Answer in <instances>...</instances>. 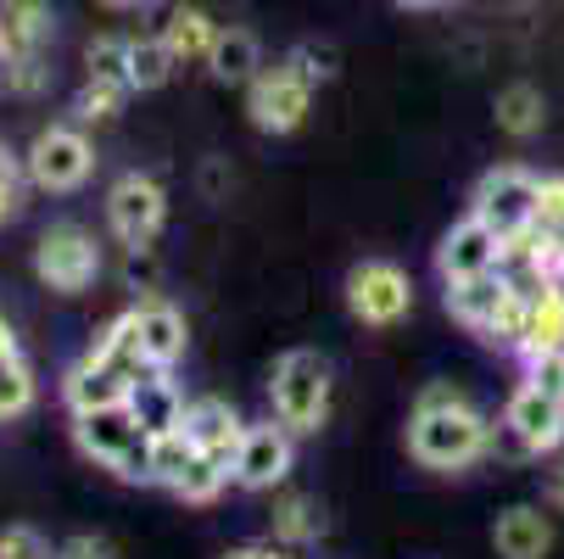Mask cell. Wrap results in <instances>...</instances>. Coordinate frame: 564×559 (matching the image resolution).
<instances>
[{
    "mask_svg": "<svg viewBox=\"0 0 564 559\" xmlns=\"http://www.w3.org/2000/svg\"><path fill=\"white\" fill-rule=\"evenodd\" d=\"M409 453L425 470L453 475V470H464V464H475L480 453H487V420H480V409L464 391L431 386V391H420L414 420H409Z\"/></svg>",
    "mask_w": 564,
    "mask_h": 559,
    "instance_id": "cell-1",
    "label": "cell"
},
{
    "mask_svg": "<svg viewBox=\"0 0 564 559\" xmlns=\"http://www.w3.org/2000/svg\"><path fill=\"white\" fill-rule=\"evenodd\" d=\"M525 308H531V291L514 286L509 275H469V280H447V313L458 319L464 331H475L480 342H503V347H520L525 336Z\"/></svg>",
    "mask_w": 564,
    "mask_h": 559,
    "instance_id": "cell-2",
    "label": "cell"
},
{
    "mask_svg": "<svg viewBox=\"0 0 564 559\" xmlns=\"http://www.w3.org/2000/svg\"><path fill=\"white\" fill-rule=\"evenodd\" d=\"M269 397H274V420L291 426V431H318L330 420V358L325 353H285L274 364V380H269Z\"/></svg>",
    "mask_w": 564,
    "mask_h": 559,
    "instance_id": "cell-3",
    "label": "cell"
},
{
    "mask_svg": "<svg viewBox=\"0 0 564 559\" xmlns=\"http://www.w3.org/2000/svg\"><path fill=\"white\" fill-rule=\"evenodd\" d=\"M73 442H78V453H85V459L107 464L112 475H123V482H145L151 437H145V426L129 415V404L73 415Z\"/></svg>",
    "mask_w": 564,
    "mask_h": 559,
    "instance_id": "cell-4",
    "label": "cell"
},
{
    "mask_svg": "<svg viewBox=\"0 0 564 559\" xmlns=\"http://www.w3.org/2000/svg\"><path fill=\"white\" fill-rule=\"evenodd\" d=\"M34 275H40V286H51L56 297L90 291L96 275H101L96 235L78 229V224H51V229L40 235V247H34Z\"/></svg>",
    "mask_w": 564,
    "mask_h": 559,
    "instance_id": "cell-5",
    "label": "cell"
},
{
    "mask_svg": "<svg viewBox=\"0 0 564 559\" xmlns=\"http://www.w3.org/2000/svg\"><path fill=\"white\" fill-rule=\"evenodd\" d=\"M23 169H29V185H40V191H51V196H67V191H78V185L90 180L96 146L78 135L73 123H51V129L34 135Z\"/></svg>",
    "mask_w": 564,
    "mask_h": 559,
    "instance_id": "cell-6",
    "label": "cell"
},
{
    "mask_svg": "<svg viewBox=\"0 0 564 559\" xmlns=\"http://www.w3.org/2000/svg\"><path fill=\"white\" fill-rule=\"evenodd\" d=\"M536 191H542V180L509 163V169H492L487 180L475 185L469 213L487 229H498L503 241H520V235L531 229V218H536Z\"/></svg>",
    "mask_w": 564,
    "mask_h": 559,
    "instance_id": "cell-7",
    "label": "cell"
},
{
    "mask_svg": "<svg viewBox=\"0 0 564 559\" xmlns=\"http://www.w3.org/2000/svg\"><path fill=\"white\" fill-rule=\"evenodd\" d=\"M107 224L112 235L129 247V252H145L156 235L169 224V196L151 174H123L112 191H107Z\"/></svg>",
    "mask_w": 564,
    "mask_h": 559,
    "instance_id": "cell-8",
    "label": "cell"
},
{
    "mask_svg": "<svg viewBox=\"0 0 564 559\" xmlns=\"http://www.w3.org/2000/svg\"><path fill=\"white\" fill-rule=\"evenodd\" d=\"M313 107V78L296 67V62H280V67H263L252 78V96H247V112L263 135H296L302 118Z\"/></svg>",
    "mask_w": 564,
    "mask_h": 559,
    "instance_id": "cell-9",
    "label": "cell"
},
{
    "mask_svg": "<svg viewBox=\"0 0 564 559\" xmlns=\"http://www.w3.org/2000/svg\"><path fill=\"white\" fill-rule=\"evenodd\" d=\"M347 308H352L358 325L386 331V325H397V319L414 308V286H409V275H402L397 264L369 258V264H358L347 275Z\"/></svg>",
    "mask_w": 564,
    "mask_h": 559,
    "instance_id": "cell-10",
    "label": "cell"
},
{
    "mask_svg": "<svg viewBox=\"0 0 564 559\" xmlns=\"http://www.w3.org/2000/svg\"><path fill=\"white\" fill-rule=\"evenodd\" d=\"M509 258V241L498 229H487L475 213L464 218V224H453L447 235H442V247H436V269H442V280H469V275H492L498 264Z\"/></svg>",
    "mask_w": 564,
    "mask_h": 559,
    "instance_id": "cell-11",
    "label": "cell"
},
{
    "mask_svg": "<svg viewBox=\"0 0 564 559\" xmlns=\"http://www.w3.org/2000/svg\"><path fill=\"white\" fill-rule=\"evenodd\" d=\"M291 426H247V437H240V453H235V482L247 493H269L280 487L291 475Z\"/></svg>",
    "mask_w": 564,
    "mask_h": 559,
    "instance_id": "cell-12",
    "label": "cell"
},
{
    "mask_svg": "<svg viewBox=\"0 0 564 559\" xmlns=\"http://www.w3.org/2000/svg\"><path fill=\"white\" fill-rule=\"evenodd\" d=\"M503 426H509V437L525 448V453H553L558 442H564V404L558 397H547L542 386H520L514 397H509V415H503Z\"/></svg>",
    "mask_w": 564,
    "mask_h": 559,
    "instance_id": "cell-13",
    "label": "cell"
},
{
    "mask_svg": "<svg viewBox=\"0 0 564 559\" xmlns=\"http://www.w3.org/2000/svg\"><path fill=\"white\" fill-rule=\"evenodd\" d=\"M134 331H140V358H145V369H174L180 358H185V313L174 308V302H140L134 308Z\"/></svg>",
    "mask_w": 564,
    "mask_h": 559,
    "instance_id": "cell-14",
    "label": "cell"
},
{
    "mask_svg": "<svg viewBox=\"0 0 564 559\" xmlns=\"http://www.w3.org/2000/svg\"><path fill=\"white\" fill-rule=\"evenodd\" d=\"M185 437L196 453H213L229 464L235 475V453H240V437H247V426H240V415L224 404V397H202V404L185 409Z\"/></svg>",
    "mask_w": 564,
    "mask_h": 559,
    "instance_id": "cell-15",
    "label": "cell"
},
{
    "mask_svg": "<svg viewBox=\"0 0 564 559\" xmlns=\"http://www.w3.org/2000/svg\"><path fill=\"white\" fill-rule=\"evenodd\" d=\"M140 375H129V369H118V364H101V358H90L85 353V364H73V375H67V409L73 415H90V409H112V404H129V386H134Z\"/></svg>",
    "mask_w": 564,
    "mask_h": 559,
    "instance_id": "cell-16",
    "label": "cell"
},
{
    "mask_svg": "<svg viewBox=\"0 0 564 559\" xmlns=\"http://www.w3.org/2000/svg\"><path fill=\"white\" fill-rule=\"evenodd\" d=\"M56 34V18L45 0H0V40H7L12 62H45V45Z\"/></svg>",
    "mask_w": 564,
    "mask_h": 559,
    "instance_id": "cell-17",
    "label": "cell"
},
{
    "mask_svg": "<svg viewBox=\"0 0 564 559\" xmlns=\"http://www.w3.org/2000/svg\"><path fill=\"white\" fill-rule=\"evenodd\" d=\"M129 415L145 426V437H163V431H180L185 426V397L169 380V369H145L129 386Z\"/></svg>",
    "mask_w": 564,
    "mask_h": 559,
    "instance_id": "cell-18",
    "label": "cell"
},
{
    "mask_svg": "<svg viewBox=\"0 0 564 559\" xmlns=\"http://www.w3.org/2000/svg\"><path fill=\"white\" fill-rule=\"evenodd\" d=\"M492 548H498V559H547V548H553V526H547L542 509L514 504V509L498 515V526H492Z\"/></svg>",
    "mask_w": 564,
    "mask_h": 559,
    "instance_id": "cell-19",
    "label": "cell"
},
{
    "mask_svg": "<svg viewBox=\"0 0 564 559\" xmlns=\"http://www.w3.org/2000/svg\"><path fill=\"white\" fill-rule=\"evenodd\" d=\"M520 353H525V364H531V358H542V353H564V291H553L547 280L531 291Z\"/></svg>",
    "mask_w": 564,
    "mask_h": 559,
    "instance_id": "cell-20",
    "label": "cell"
},
{
    "mask_svg": "<svg viewBox=\"0 0 564 559\" xmlns=\"http://www.w3.org/2000/svg\"><path fill=\"white\" fill-rule=\"evenodd\" d=\"M207 67L218 85H252L258 67H263V45L252 29H218L213 51H207Z\"/></svg>",
    "mask_w": 564,
    "mask_h": 559,
    "instance_id": "cell-21",
    "label": "cell"
},
{
    "mask_svg": "<svg viewBox=\"0 0 564 559\" xmlns=\"http://www.w3.org/2000/svg\"><path fill=\"white\" fill-rule=\"evenodd\" d=\"M213 40H218V23L202 7H174L163 23V45L174 51V62H207Z\"/></svg>",
    "mask_w": 564,
    "mask_h": 559,
    "instance_id": "cell-22",
    "label": "cell"
},
{
    "mask_svg": "<svg viewBox=\"0 0 564 559\" xmlns=\"http://www.w3.org/2000/svg\"><path fill=\"white\" fill-rule=\"evenodd\" d=\"M325 537V509H318L307 493H285L274 504V542L280 548H307Z\"/></svg>",
    "mask_w": 564,
    "mask_h": 559,
    "instance_id": "cell-23",
    "label": "cell"
},
{
    "mask_svg": "<svg viewBox=\"0 0 564 559\" xmlns=\"http://www.w3.org/2000/svg\"><path fill=\"white\" fill-rule=\"evenodd\" d=\"M531 247H536V258L542 264H553L558 252H564V180H542V191H536V218H531Z\"/></svg>",
    "mask_w": 564,
    "mask_h": 559,
    "instance_id": "cell-24",
    "label": "cell"
},
{
    "mask_svg": "<svg viewBox=\"0 0 564 559\" xmlns=\"http://www.w3.org/2000/svg\"><path fill=\"white\" fill-rule=\"evenodd\" d=\"M492 112H498V129H503V135L531 140V135L542 129V118H547V101H542L536 85H509V90H498Z\"/></svg>",
    "mask_w": 564,
    "mask_h": 559,
    "instance_id": "cell-25",
    "label": "cell"
},
{
    "mask_svg": "<svg viewBox=\"0 0 564 559\" xmlns=\"http://www.w3.org/2000/svg\"><path fill=\"white\" fill-rule=\"evenodd\" d=\"M169 73H174V51L163 45V34L129 40V90H163Z\"/></svg>",
    "mask_w": 564,
    "mask_h": 559,
    "instance_id": "cell-26",
    "label": "cell"
},
{
    "mask_svg": "<svg viewBox=\"0 0 564 559\" xmlns=\"http://www.w3.org/2000/svg\"><path fill=\"white\" fill-rule=\"evenodd\" d=\"M191 459H196V448H191L185 426H180V431H163V437H151V453H145V482L174 487L180 475H185V464H191Z\"/></svg>",
    "mask_w": 564,
    "mask_h": 559,
    "instance_id": "cell-27",
    "label": "cell"
},
{
    "mask_svg": "<svg viewBox=\"0 0 564 559\" xmlns=\"http://www.w3.org/2000/svg\"><path fill=\"white\" fill-rule=\"evenodd\" d=\"M224 482H229V464L224 459H213V453H196L191 464H185V475L169 487L174 498H185V504H213L218 493H224Z\"/></svg>",
    "mask_w": 564,
    "mask_h": 559,
    "instance_id": "cell-28",
    "label": "cell"
},
{
    "mask_svg": "<svg viewBox=\"0 0 564 559\" xmlns=\"http://www.w3.org/2000/svg\"><path fill=\"white\" fill-rule=\"evenodd\" d=\"M34 404V369L23 364V353L0 358V420H18Z\"/></svg>",
    "mask_w": 564,
    "mask_h": 559,
    "instance_id": "cell-29",
    "label": "cell"
},
{
    "mask_svg": "<svg viewBox=\"0 0 564 559\" xmlns=\"http://www.w3.org/2000/svg\"><path fill=\"white\" fill-rule=\"evenodd\" d=\"M123 85H107V78H85V90L73 96V118L78 123H107V118H118L123 112Z\"/></svg>",
    "mask_w": 564,
    "mask_h": 559,
    "instance_id": "cell-30",
    "label": "cell"
},
{
    "mask_svg": "<svg viewBox=\"0 0 564 559\" xmlns=\"http://www.w3.org/2000/svg\"><path fill=\"white\" fill-rule=\"evenodd\" d=\"M85 62H90V78H107V85H123L129 90V40H118V34L90 40Z\"/></svg>",
    "mask_w": 564,
    "mask_h": 559,
    "instance_id": "cell-31",
    "label": "cell"
},
{
    "mask_svg": "<svg viewBox=\"0 0 564 559\" xmlns=\"http://www.w3.org/2000/svg\"><path fill=\"white\" fill-rule=\"evenodd\" d=\"M23 185H29V169L0 146V224H12L23 213Z\"/></svg>",
    "mask_w": 564,
    "mask_h": 559,
    "instance_id": "cell-32",
    "label": "cell"
},
{
    "mask_svg": "<svg viewBox=\"0 0 564 559\" xmlns=\"http://www.w3.org/2000/svg\"><path fill=\"white\" fill-rule=\"evenodd\" d=\"M56 548L34 531V526H7L0 531V559H51Z\"/></svg>",
    "mask_w": 564,
    "mask_h": 559,
    "instance_id": "cell-33",
    "label": "cell"
},
{
    "mask_svg": "<svg viewBox=\"0 0 564 559\" xmlns=\"http://www.w3.org/2000/svg\"><path fill=\"white\" fill-rule=\"evenodd\" d=\"M51 559H118V548H112L107 537H96V531H78V537L56 542V553H51Z\"/></svg>",
    "mask_w": 564,
    "mask_h": 559,
    "instance_id": "cell-34",
    "label": "cell"
},
{
    "mask_svg": "<svg viewBox=\"0 0 564 559\" xmlns=\"http://www.w3.org/2000/svg\"><path fill=\"white\" fill-rule=\"evenodd\" d=\"M531 386H542L547 397H558L564 404V353H542V358H531V375H525Z\"/></svg>",
    "mask_w": 564,
    "mask_h": 559,
    "instance_id": "cell-35",
    "label": "cell"
},
{
    "mask_svg": "<svg viewBox=\"0 0 564 559\" xmlns=\"http://www.w3.org/2000/svg\"><path fill=\"white\" fill-rule=\"evenodd\" d=\"M285 62H296V67L313 78V85H318V78H330V73H336V51H318V45H302V51H291Z\"/></svg>",
    "mask_w": 564,
    "mask_h": 559,
    "instance_id": "cell-36",
    "label": "cell"
},
{
    "mask_svg": "<svg viewBox=\"0 0 564 559\" xmlns=\"http://www.w3.org/2000/svg\"><path fill=\"white\" fill-rule=\"evenodd\" d=\"M218 559H285V548L280 542H240V548H229Z\"/></svg>",
    "mask_w": 564,
    "mask_h": 559,
    "instance_id": "cell-37",
    "label": "cell"
},
{
    "mask_svg": "<svg viewBox=\"0 0 564 559\" xmlns=\"http://www.w3.org/2000/svg\"><path fill=\"white\" fill-rule=\"evenodd\" d=\"M12 73H18V62H12V51H7V40H0V96L12 90Z\"/></svg>",
    "mask_w": 564,
    "mask_h": 559,
    "instance_id": "cell-38",
    "label": "cell"
},
{
    "mask_svg": "<svg viewBox=\"0 0 564 559\" xmlns=\"http://www.w3.org/2000/svg\"><path fill=\"white\" fill-rule=\"evenodd\" d=\"M18 353V331L7 325V319H0V358H12Z\"/></svg>",
    "mask_w": 564,
    "mask_h": 559,
    "instance_id": "cell-39",
    "label": "cell"
},
{
    "mask_svg": "<svg viewBox=\"0 0 564 559\" xmlns=\"http://www.w3.org/2000/svg\"><path fill=\"white\" fill-rule=\"evenodd\" d=\"M547 286H553V291H564V252L547 264Z\"/></svg>",
    "mask_w": 564,
    "mask_h": 559,
    "instance_id": "cell-40",
    "label": "cell"
},
{
    "mask_svg": "<svg viewBox=\"0 0 564 559\" xmlns=\"http://www.w3.org/2000/svg\"><path fill=\"white\" fill-rule=\"evenodd\" d=\"M391 7H402V12H431V7H442V0H391Z\"/></svg>",
    "mask_w": 564,
    "mask_h": 559,
    "instance_id": "cell-41",
    "label": "cell"
},
{
    "mask_svg": "<svg viewBox=\"0 0 564 559\" xmlns=\"http://www.w3.org/2000/svg\"><path fill=\"white\" fill-rule=\"evenodd\" d=\"M547 498H553V504L564 509V470H553V487H547Z\"/></svg>",
    "mask_w": 564,
    "mask_h": 559,
    "instance_id": "cell-42",
    "label": "cell"
},
{
    "mask_svg": "<svg viewBox=\"0 0 564 559\" xmlns=\"http://www.w3.org/2000/svg\"><path fill=\"white\" fill-rule=\"evenodd\" d=\"M96 7H107V12H129V7H140V0H96Z\"/></svg>",
    "mask_w": 564,
    "mask_h": 559,
    "instance_id": "cell-43",
    "label": "cell"
}]
</instances>
